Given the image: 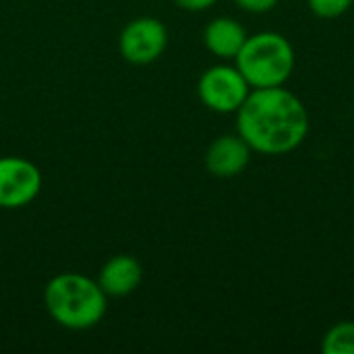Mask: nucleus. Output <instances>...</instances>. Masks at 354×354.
Segmentation results:
<instances>
[{
	"instance_id": "nucleus-1",
	"label": "nucleus",
	"mask_w": 354,
	"mask_h": 354,
	"mask_svg": "<svg viewBox=\"0 0 354 354\" xmlns=\"http://www.w3.org/2000/svg\"><path fill=\"white\" fill-rule=\"evenodd\" d=\"M309 124L305 102L284 85L251 89L236 110V133L261 156L295 151L305 143Z\"/></svg>"
},
{
	"instance_id": "nucleus-2",
	"label": "nucleus",
	"mask_w": 354,
	"mask_h": 354,
	"mask_svg": "<svg viewBox=\"0 0 354 354\" xmlns=\"http://www.w3.org/2000/svg\"><path fill=\"white\" fill-rule=\"evenodd\" d=\"M44 307L60 328L83 332L104 319L108 297L97 280L79 272H62L46 284Z\"/></svg>"
},
{
	"instance_id": "nucleus-3",
	"label": "nucleus",
	"mask_w": 354,
	"mask_h": 354,
	"mask_svg": "<svg viewBox=\"0 0 354 354\" xmlns=\"http://www.w3.org/2000/svg\"><path fill=\"white\" fill-rule=\"evenodd\" d=\"M234 64L251 89L280 87L286 85L295 73L297 52L286 35L278 31H259L247 35Z\"/></svg>"
},
{
	"instance_id": "nucleus-4",
	"label": "nucleus",
	"mask_w": 354,
	"mask_h": 354,
	"mask_svg": "<svg viewBox=\"0 0 354 354\" xmlns=\"http://www.w3.org/2000/svg\"><path fill=\"white\" fill-rule=\"evenodd\" d=\"M251 93V85L236 68L226 60L205 68L197 81V95L201 104L216 114H236Z\"/></svg>"
},
{
	"instance_id": "nucleus-5",
	"label": "nucleus",
	"mask_w": 354,
	"mask_h": 354,
	"mask_svg": "<svg viewBox=\"0 0 354 354\" xmlns=\"http://www.w3.org/2000/svg\"><path fill=\"white\" fill-rule=\"evenodd\" d=\"M168 48V29L156 17H137L129 21L118 37V50L131 64H151Z\"/></svg>"
},
{
	"instance_id": "nucleus-6",
	"label": "nucleus",
	"mask_w": 354,
	"mask_h": 354,
	"mask_svg": "<svg viewBox=\"0 0 354 354\" xmlns=\"http://www.w3.org/2000/svg\"><path fill=\"white\" fill-rule=\"evenodd\" d=\"M39 168L21 156L0 158V209H21L33 203L41 191Z\"/></svg>"
},
{
	"instance_id": "nucleus-7",
	"label": "nucleus",
	"mask_w": 354,
	"mask_h": 354,
	"mask_svg": "<svg viewBox=\"0 0 354 354\" xmlns=\"http://www.w3.org/2000/svg\"><path fill=\"white\" fill-rule=\"evenodd\" d=\"M251 153L253 149L239 133H226L207 145L205 168L216 178H234L247 170Z\"/></svg>"
},
{
	"instance_id": "nucleus-8",
	"label": "nucleus",
	"mask_w": 354,
	"mask_h": 354,
	"mask_svg": "<svg viewBox=\"0 0 354 354\" xmlns=\"http://www.w3.org/2000/svg\"><path fill=\"white\" fill-rule=\"evenodd\" d=\"M95 280L108 299H122L139 288L143 280V268L133 255H114L102 266Z\"/></svg>"
},
{
	"instance_id": "nucleus-9",
	"label": "nucleus",
	"mask_w": 354,
	"mask_h": 354,
	"mask_svg": "<svg viewBox=\"0 0 354 354\" xmlns=\"http://www.w3.org/2000/svg\"><path fill=\"white\" fill-rule=\"evenodd\" d=\"M247 35V29L234 17H216L203 29V44L216 58L234 60Z\"/></svg>"
},
{
	"instance_id": "nucleus-10",
	"label": "nucleus",
	"mask_w": 354,
	"mask_h": 354,
	"mask_svg": "<svg viewBox=\"0 0 354 354\" xmlns=\"http://www.w3.org/2000/svg\"><path fill=\"white\" fill-rule=\"evenodd\" d=\"M322 351L326 354H354V322L334 324L322 340Z\"/></svg>"
},
{
	"instance_id": "nucleus-11",
	"label": "nucleus",
	"mask_w": 354,
	"mask_h": 354,
	"mask_svg": "<svg viewBox=\"0 0 354 354\" xmlns=\"http://www.w3.org/2000/svg\"><path fill=\"white\" fill-rule=\"evenodd\" d=\"M307 4L319 19H338L351 10L354 0H307Z\"/></svg>"
},
{
	"instance_id": "nucleus-12",
	"label": "nucleus",
	"mask_w": 354,
	"mask_h": 354,
	"mask_svg": "<svg viewBox=\"0 0 354 354\" xmlns=\"http://www.w3.org/2000/svg\"><path fill=\"white\" fill-rule=\"evenodd\" d=\"M280 0H234V4L249 15H266L278 6Z\"/></svg>"
},
{
	"instance_id": "nucleus-13",
	"label": "nucleus",
	"mask_w": 354,
	"mask_h": 354,
	"mask_svg": "<svg viewBox=\"0 0 354 354\" xmlns=\"http://www.w3.org/2000/svg\"><path fill=\"white\" fill-rule=\"evenodd\" d=\"M178 8L189 10V12H203L209 10L212 6L218 4V0H172Z\"/></svg>"
}]
</instances>
